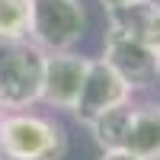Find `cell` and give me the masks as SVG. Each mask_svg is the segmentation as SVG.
<instances>
[{
	"instance_id": "cell-5",
	"label": "cell",
	"mask_w": 160,
	"mask_h": 160,
	"mask_svg": "<svg viewBox=\"0 0 160 160\" xmlns=\"http://www.w3.org/2000/svg\"><path fill=\"white\" fill-rule=\"evenodd\" d=\"M102 61L131 87V93L148 90L160 74V58L154 51L141 38L128 35L122 29H112V26L106 29V38H102Z\"/></svg>"
},
{
	"instance_id": "cell-7",
	"label": "cell",
	"mask_w": 160,
	"mask_h": 160,
	"mask_svg": "<svg viewBox=\"0 0 160 160\" xmlns=\"http://www.w3.org/2000/svg\"><path fill=\"white\" fill-rule=\"evenodd\" d=\"M87 58L74 55V51H55L45 58V77H42V102L55 106V109H74L87 77Z\"/></svg>"
},
{
	"instance_id": "cell-3",
	"label": "cell",
	"mask_w": 160,
	"mask_h": 160,
	"mask_svg": "<svg viewBox=\"0 0 160 160\" xmlns=\"http://www.w3.org/2000/svg\"><path fill=\"white\" fill-rule=\"evenodd\" d=\"M45 51L29 38L0 42V109L19 112L42 99Z\"/></svg>"
},
{
	"instance_id": "cell-8",
	"label": "cell",
	"mask_w": 160,
	"mask_h": 160,
	"mask_svg": "<svg viewBox=\"0 0 160 160\" xmlns=\"http://www.w3.org/2000/svg\"><path fill=\"white\" fill-rule=\"evenodd\" d=\"M109 26L141 38L160 58V0H135L118 10H109Z\"/></svg>"
},
{
	"instance_id": "cell-2",
	"label": "cell",
	"mask_w": 160,
	"mask_h": 160,
	"mask_svg": "<svg viewBox=\"0 0 160 160\" xmlns=\"http://www.w3.org/2000/svg\"><path fill=\"white\" fill-rule=\"evenodd\" d=\"M0 154L7 160H61L68 154V131L35 112H7L0 115Z\"/></svg>"
},
{
	"instance_id": "cell-11",
	"label": "cell",
	"mask_w": 160,
	"mask_h": 160,
	"mask_svg": "<svg viewBox=\"0 0 160 160\" xmlns=\"http://www.w3.org/2000/svg\"><path fill=\"white\" fill-rule=\"evenodd\" d=\"M102 3V10L109 13V10H118V7H125V3H135V0H99Z\"/></svg>"
},
{
	"instance_id": "cell-1",
	"label": "cell",
	"mask_w": 160,
	"mask_h": 160,
	"mask_svg": "<svg viewBox=\"0 0 160 160\" xmlns=\"http://www.w3.org/2000/svg\"><path fill=\"white\" fill-rule=\"evenodd\" d=\"M102 151H128L141 160H160V106L118 102L87 125Z\"/></svg>"
},
{
	"instance_id": "cell-10",
	"label": "cell",
	"mask_w": 160,
	"mask_h": 160,
	"mask_svg": "<svg viewBox=\"0 0 160 160\" xmlns=\"http://www.w3.org/2000/svg\"><path fill=\"white\" fill-rule=\"evenodd\" d=\"M99 160H141V157L128 154V151H102V157H99Z\"/></svg>"
},
{
	"instance_id": "cell-9",
	"label": "cell",
	"mask_w": 160,
	"mask_h": 160,
	"mask_svg": "<svg viewBox=\"0 0 160 160\" xmlns=\"http://www.w3.org/2000/svg\"><path fill=\"white\" fill-rule=\"evenodd\" d=\"M29 29V0H0V42L26 38Z\"/></svg>"
},
{
	"instance_id": "cell-4",
	"label": "cell",
	"mask_w": 160,
	"mask_h": 160,
	"mask_svg": "<svg viewBox=\"0 0 160 160\" xmlns=\"http://www.w3.org/2000/svg\"><path fill=\"white\" fill-rule=\"evenodd\" d=\"M87 32V13L80 0H29V29L26 38L45 55L71 51Z\"/></svg>"
},
{
	"instance_id": "cell-6",
	"label": "cell",
	"mask_w": 160,
	"mask_h": 160,
	"mask_svg": "<svg viewBox=\"0 0 160 160\" xmlns=\"http://www.w3.org/2000/svg\"><path fill=\"white\" fill-rule=\"evenodd\" d=\"M128 99H131V87L102 58H96V61L87 64L83 87H80V96H77L71 112L80 125H90L96 115H102L106 109H112L118 102H128Z\"/></svg>"
}]
</instances>
